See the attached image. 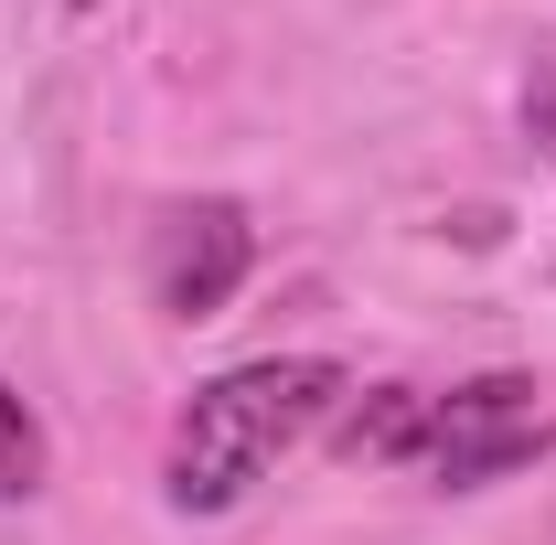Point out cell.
<instances>
[{"label":"cell","instance_id":"1","mask_svg":"<svg viewBox=\"0 0 556 545\" xmlns=\"http://www.w3.org/2000/svg\"><path fill=\"white\" fill-rule=\"evenodd\" d=\"M332 396H343V364H321V353H268V364L214 375L182 407V428H172V503L182 514H225Z\"/></svg>","mask_w":556,"mask_h":545},{"label":"cell","instance_id":"2","mask_svg":"<svg viewBox=\"0 0 556 545\" xmlns=\"http://www.w3.org/2000/svg\"><path fill=\"white\" fill-rule=\"evenodd\" d=\"M535 449H546V407H535L525 375H482V385L428 396V439H417V460L450 481V492H482V481L525 471Z\"/></svg>","mask_w":556,"mask_h":545},{"label":"cell","instance_id":"3","mask_svg":"<svg viewBox=\"0 0 556 545\" xmlns=\"http://www.w3.org/2000/svg\"><path fill=\"white\" fill-rule=\"evenodd\" d=\"M257 268V225L247 204H172L150 225V300L172 321H214Z\"/></svg>","mask_w":556,"mask_h":545},{"label":"cell","instance_id":"4","mask_svg":"<svg viewBox=\"0 0 556 545\" xmlns=\"http://www.w3.org/2000/svg\"><path fill=\"white\" fill-rule=\"evenodd\" d=\"M417 439H428V396H407V385H386L343 417V460H417Z\"/></svg>","mask_w":556,"mask_h":545},{"label":"cell","instance_id":"5","mask_svg":"<svg viewBox=\"0 0 556 545\" xmlns=\"http://www.w3.org/2000/svg\"><path fill=\"white\" fill-rule=\"evenodd\" d=\"M33 481H43V428H33V407H22L11 385H0V503L33 492Z\"/></svg>","mask_w":556,"mask_h":545},{"label":"cell","instance_id":"6","mask_svg":"<svg viewBox=\"0 0 556 545\" xmlns=\"http://www.w3.org/2000/svg\"><path fill=\"white\" fill-rule=\"evenodd\" d=\"M75 11H97V0H75Z\"/></svg>","mask_w":556,"mask_h":545}]
</instances>
